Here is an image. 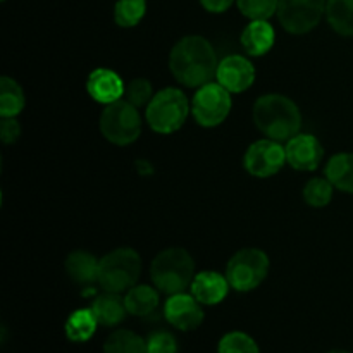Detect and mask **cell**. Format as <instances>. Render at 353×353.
<instances>
[{
  "label": "cell",
  "instance_id": "5b68a950",
  "mask_svg": "<svg viewBox=\"0 0 353 353\" xmlns=\"http://www.w3.org/2000/svg\"><path fill=\"white\" fill-rule=\"evenodd\" d=\"M141 272V257L130 247L116 248L100 259L99 285L103 292L123 293L137 285Z\"/></svg>",
  "mask_w": 353,
  "mask_h": 353
},
{
  "label": "cell",
  "instance_id": "d6986e66",
  "mask_svg": "<svg viewBox=\"0 0 353 353\" xmlns=\"http://www.w3.org/2000/svg\"><path fill=\"white\" fill-rule=\"evenodd\" d=\"M128 314L137 317H147L159 307V290L148 285H134L124 296Z\"/></svg>",
  "mask_w": 353,
  "mask_h": 353
},
{
  "label": "cell",
  "instance_id": "603a6c76",
  "mask_svg": "<svg viewBox=\"0 0 353 353\" xmlns=\"http://www.w3.org/2000/svg\"><path fill=\"white\" fill-rule=\"evenodd\" d=\"M326 19L341 37H353V0H327Z\"/></svg>",
  "mask_w": 353,
  "mask_h": 353
},
{
  "label": "cell",
  "instance_id": "52a82bcc",
  "mask_svg": "<svg viewBox=\"0 0 353 353\" xmlns=\"http://www.w3.org/2000/svg\"><path fill=\"white\" fill-rule=\"evenodd\" d=\"M269 262L268 254L261 248H243L230 259L226 265V278L230 286L240 293L252 292L268 278Z\"/></svg>",
  "mask_w": 353,
  "mask_h": 353
},
{
  "label": "cell",
  "instance_id": "cb8c5ba5",
  "mask_svg": "<svg viewBox=\"0 0 353 353\" xmlns=\"http://www.w3.org/2000/svg\"><path fill=\"white\" fill-rule=\"evenodd\" d=\"M103 353H148L147 341L130 330H117L103 343Z\"/></svg>",
  "mask_w": 353,
  "mask_h": 353
},
{
  "label": "cell",
  "instance_id": "d6a6232c",
  "mask_svg": "<svg viewBox=\"0 0 353 353\" xmlns=\"http://www.w3.org/2000/svg\"><path fill=\"white\" fill-rule=\"evenodd\" d=\"M327 353H350V352H347V350H331V352H327Z\"/></svg>",
  "mask_w": 353,
  "mask_h": 353
},
{
  "label": "cell",
  "instance_id": "9c48e42d",
  "mask_svg": "<svg viewBox=\"0 0 353 353\" xmlns=\"http://www.w3.org/2000/svg\"><path fill=\"white\" fill-rule=\"evenodd\" d=\"M326 3L327 0H279L276 14L285 31L305 34L326 16Z\"/></svg>",
  "mask_w": 353,
  "mask_h": 353
},
{
  "label": "cell",
  "instance_id": "6da1fadb",
  "mask_svg": "<svg viewBox=\"0 0 353 353\" xmlns=\"http://www.w3.org/2000/svg\"><path fill=\"white\" fill-rule=\"evenodd\" d=\"M217 54L212 43L200 34H188L172 47L169 69L186 88H200L216 78Z\"/></svg>",
  "mask_w": 353,
  "mask_h": 353
},
{
  "label": "cell",
  "instance_id": "484cf974",
  "mask_svg": "<svg viewBox=\"0 0 353 353\" xmlns=\"http://www.w3.org/2000/svg\"><path fill=\"white\" fill-rule=\"evenodd\" d=\"M333 190L334 186L331 185V181L327 178H312L303 186V200L310 207L321 209V207H326L331 203Z\"/></svg>",
  "mask_w": 353,
  "mask_h": 353
},
{
  "label": "cell",
  "instance_id": "2e32d148",
  "mask_svg": "<svg viewBox=\"0 0 353 353\" xmlns=\"http://www.w3.org/2000/svg\"><path fill=\"white\" fill-rule=\"evenodd\" d=\"M241 47L252 57L265 55L276 43V31L268 19H255L241 31Z\"/></svg>",
  "mask_w": 353,
  "mask_h": 353
},
{
  "label": "cell",
  "instance_id": "4316f807",
  "mask_svg": "<svg viewBox=\"0 0 353 353\" xmlns=\"http://www.w3.org/2000/svg\"><path fill=\"white\" fill-rule=\"evenodd\" d=\"M217 353H261L250 334L243 331H231L221 338Z\"/></svg>",
  "mask_w": 353,
  "mask_h": 353
},
{
  "label": "cell",
  "instance_id": "f1b7e54d",
  "mask_svg": "<svg viewBox=\"0 0 353 353\" xmlns=\"http://www.w3.org/2000/svg\"><path fill=\"white\" fill-rule=\"evenodd\" d=\"M126 100L130 103H133L134 107H147L150 103V100L154 99V86L148 81L147 78H134L131 79L130 85L126 86Z\"/></svg>",
  "mask_w": 353,
  "mask_h": 353
},
{
  "label": "cell",
  "instance_id": "83f0119b",
  "mask_svg": "<svg viewBox=\"0 0 353 353\" xmlns=\"http://www.w3.org/2000/svg\"><path fill=\"white\" fill-rule=\"evenodd\" d=\"M238 9L248 19H268L278 12L279 0H236Z\"/></svg>",
  "mask_w": 353,
  "mask_h": 353
},
{
  "label": "cell",
  "instance_id": "f546056e",
  "mask_svg": "<svg viewBox=\"0 0 353 353\" xmlns=\"http://www.w3.org/2000/svg\"><path fill=\"white\" fill-rule=\"evenodd\" d=\"M147 352L148 353H176L178 352V343H176V338L172 336L171 333L157 331V333L148 336Z\"/></svg>",
  "mask_w": 353,
  "mask_h": 353
},
{
  "label": "cell",
  "instance_id": "ffe728a7",
  "mask_svg": "<svg viewBox=\"0 0 353 353\" xmlns=\"http://www.w3.org/2000/svg\"><path fill=\"white\" fill-rule=\"evenodd\" d=\"M326 178L336 190L353 193V154H336L327 161Z\"/></svg>",
  "mask_w": 353,
  "mask_h": 353
},
{
  "label": "cell",
  "instance_id": "ba28073f",
  "mask_svg": "<svg viewBox=\"0 0 353 353\" xmlns=\"http://www.w3.org/2000/svg\"><path fill=\"white\" fill-rule=\"evenodd\" d=\"M231 95L219 83H207L196 88L192 100L193 119L203 128H216L226 121L231 112Z\"/></svg>",
  "mask_w": 353,
  "mask_h": 353
},
{
  "label": "cell",
  "instance_id": "8fae6325",
  "mask_svg": "<svg viewBox=\"0 0 353 353\" xmlns=\"http://www.w3.org/2000/svg\"><path fill=\"white\" fill-rule=\"evenodd\" d=\"M164 316L171 326L179 331H193L203 323L202 303L188 293L169 295L164 305Z\"/></svg>",
  "mask_w": 353,
  "mask_h": 353
},
{
  "label": "cell",
  "instance_id": "8992f818",
  "mask_svg": "<svg viewBox=\"0 0 353 353\" xmlns=\"http://www.w3.org/2000/svg\"><path fill=\"white\" fill-rule=\"evenodd\" d=\"M100 133L107 141L117 147L134 143L141 134V116L138 107L121 99L109 103L100 114Z\"/></svg>",
  "mask_w": 353,
  "mask_h": 353
},
{
  "label": "cell",
  "instance_id": "d4e9b609",
  "mask_svg": "<svg viewBox=\"0 0 353 353\" xmlns=\"http://www.w3.org/2000/svg\"><path fill=\"white\" fill-rule=\"evenodd\" d=\"M147 0H117L114 7V21L121 28H133L143 19Z\"/></svg>",
  "mask_w": 353,
  "mask_h": 353
},
{
  "label": "cell",
  "instance_id": "4fadbf2b",
  "mask_svg": "<svg viewBox=\"0 0 353 353\" xmlns=\"http://www.w3.org/2000/svg\"><path fill=\"white\" fill-rule=\"evenodd\" d=\"M216 79L230 93H243L254 85L255 68L243 55H228L217 65Z\"/></svg>",
  "mask_w": 353,
  "mask_h": 353
},
{
  "label": "cell",
  "instance_id": "7402d4cb",
  "mask_svg": "<svg viewBox=\"0 0 353 353\" xmlns=\"http://www.w3.org/2000/svg\"><path fill=\"white\" fill-rule=\"evenodd\" d=\"M26 97L23 88L16 79L9 76H2L0 79V116L2 117H16L23 112Z\"/></svg>",
  "mask_w": 353,
  "mask_h": 353
},
{
  "label": "cell",
  "instance_id": "30bf717a",
  "mask_svg": "<svg viewBox=\"0 0 353 353\" xmlns=\"http://www.w3.org/2000/svg\"><path fill=\"white\" fill-rule=\"evenodd\" d=\"M286 164V148L279 141L264 138L247 148L243 168L254 178H271L278 174Z\"/></svg>",
  "mask_w": 353,
  "mask_h": 353
},
{
  "label": "cell",
  "instance_id": "e0dca14e",
  "mask_svg": "<svg viewBox=\"0 0 353 353\" xmlns=\"http://www.w3.org/2000/svg\"><path fill=\"white\" fill-rule=\"evenodd\" d=\"M65 272L78 285H93L99 283L100 261L86 250H74L65 259Z\"/></svg>",
  "mask_w": 353,
  "mask_h": 353
},
{
  "label": "cell",
  "instance_id": "277c9868",
  "mask_svg": "<svg viewBox=\"0 0 353 353\" xmlns=\"http://www.w3.org/2000/svg\"><path fill=\"white\" fill-rule=\"evenodd\" d=\"M190 112L192 103L188 102L185 93L179 88L169 86L155 93L145 110V119L155 133L171 134L185 124Z\"/></svg>",
  "mask_w": 353,
  "mask_h": 353
},
{
  "label": "cell",
  "instance_id": "3957f363",
  "mask_svg": "<svg viewBox=\"0 0 353 353\" xmlns=\"http://www.w3.org/2000/svg\"><path fill=\"white\" fill-rule=\"evenodd\" d=\"M195 278V261L179 247H171L155 255L150 264V279L155 288L165 295H176L192 286Z\"/></svg>",
  "mask_w": 353,
  "mask_h": 353
},
{
  "label": "cell",
  "instance_id": "1f68e13d",
  "mask_svg": "<svg viewBox=\"0 0 353 353\" xmlns=\"http://www.w3.org/2000/svg\"><path fill=\"white\" fill-rule=\"evenodd\" d=\"M200 3H202L203 9L209 10V12L221 14L226 12V10L233 6L234 0H200Z\"/></svg>",
  "mask_w": 353,
  "mask_h": 353
},
{
  "label": "cell",
  "instance_id": "4dcf8cb0",
  "mask_svg": "<svg viewBox=\"0 0 353 353\" xmlns=\"http://www.w3.org/2000/svg\"><path fill=\"white\" fill-rule=\"evenodd\" d=\"M21 137V126L16 121V117H2V123H0V138L6 145L14 143V141L19 140Z\"/></svg>",
  "mask_w": 353,
  "mask_h": 353
},
{
  "label": "cell",
  "instance_id": "44dd1931",
  "mask_svg": "<svg viewBox=\"0 0 353 353\" xmlns=\"http://www.w3.org/2000/svg\"><path fill=\"white\" fill-rule=\"evenodd\" d=\"M97 326H99V321H97L93 310L79 309L68 317L64 331L68 340L74 341V343H85L95 334Z\"/></svg>",
  "mask_w": 353,
  "mask_h": 353
},
{
  "label": "cell",
  "instance_id": "9a60e30c",
  "mask_svg": "<svg viewBox=\"0 0 353 353\" xmlns=\"http://www.w3.org/2000/svg\"><path fill=\"white\" fill-rule=\"evenodd\" d=\"M230 281L226 274H219L217 271H202L196 272L193 278L192 295L199 300L202 305H217L223 302L230 292Z\"/></svg>",
  "mask_w": 353,
  "mask_h": 353
},
{
  "label": "cell",
  "instance_id": "5bb4252c",
  "mask_svg": "<svg viewBox=\"0 0 353 353\" xmlns=\"http://www.w3.org/2000/svg\"><path fill=\"white\" fill-rule=\"evenodd\" d=\"M86 92L95 102L109 105L117 102L126 93V86L116 71L107 68H99L90 72L86 79Z\"/></svg>",
  "mask_w": 353,
  "mask_h": 353
},
{
  "label": "cell",
  "instance_id": "7a4b0ae2",
  "mask_svg": "<svg viewBox=\"0 0 353 353\" xmlns=\"http://www.w3.org/2000/svg\"><path fill=\"white\" fill-rule=\"evenodd\" d=\"M254 123L265 138L276 141H288L300 133L302 112L290 97L281 93H268L259 97L254 103Z\"/></svg>",
  "mask_w": 353,
  "mask_h": 353
},
{
  "label": "cell",
  "instance_id": "ac0fdd59",
  "mask_svg": "<svg viewBox=\"0 0 353 353\" xmlns=\"http://www.w3.org/2000/svg\"><path fill=\"white\" fill-rule=\"evenodd\" d=\"M90 309L93 310L97 321L102 326H117L119 323H123L128 314L126 302H124L123 296L119 293L110 292L97 296Z\"/></svg>",
  "mask_w": 353,
  "mask_h": 353
},
{
  "label": "cell",
  "instance_id": "7c38bea8",
  "mask_svg": "<svg viewBox=\"0 0 353 353\" xmlns=\"http://www.w3.org/2000/svg\"><path fill=\"white\" fill-rule=\"evenodd\" d=\"M285 148L286 162L296 171H316L324 157L323 143L309 133H299L290 138Z\"/></svg>",
  "mask_w": 353,
  "mask_h": 353
}]
</instances>
